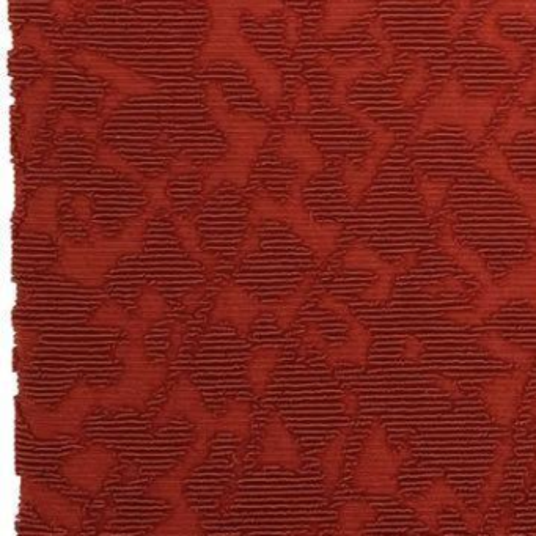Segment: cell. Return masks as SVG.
I'll list each match as a JSON object with an SVG mask.
<instances>
[{
    "mask_svg": "<svg viewBox=\"0 0 536 536\" xmlns=\"http://www.w3.org/2000/svg\"><path fill=\"white\" fill-rule=\"evenodd\" d=\"M21 492L27 502L49 524L59 525L63 530H70V532H76L81 527V508L59 492L38 485L37 481L29 480V478L21 480Z\"/></svg>",
    "mask_w": 536,
    "mask_h": 536,
    "instance_id": "cell-11",
    "label": "cell"
},
{
    "mask_svg": "<svg viewBox=\"0 0 536 536\" xmlns=\"http://www.w3.org/2000/svg\"><path fill=\"white\" fill-rule=\"evenodd\" d=\"M114 466L115 455L106 448H84L65 459V463L62 464V475L74 488L96 494Z\"/></svg>",
    "mask_w": 536,
    "mask_h": 536,
    "instance_id": "cell-9",
    "label": "cell"
},
{
    "mask_svg": "<svg viewBox=\"0 0 536 536\" xmlns=\"http://www.w3.org/2000/svg\"><path fill=\"white\" fill-rule=\"evenodd\" d=\"M417 188L422 195L423 211H425L426 216H434L444 205L445 197H447V184L434 183V181L419 178Z\"/></svg>",
    "mask_w": 536,
    "mask_h": 536,
    "instance_id": "cell-29",
    "label": "cell"
},
{
    "mask_svg": "<svg viewBox=\"0 0 536 536\" xmlns=\"http://www.w3.org/2000/svg\"><path fill=\"white\" fill-rule=\"evenodd\" d=\"M514 442L510 436L503 437L502 441L497 444L496 456L492 461L491 469L486 475L485 483L481 486L480 494H478V505L483 513L489 511V508L496 502L499 496L500 488H502L503 480H505V469L510 459L513 458Z\"/></svg>",
    "mask_w": 536,
    "mask_h": 536,
    "instance_id": "cell-18",
    "label": "cell"
},
{
    "mask_svg": "<svg viewBox=\"0 0 536 536\" xmlns=\"http://www.w3.org/2000/svg\"><path fill=\"white\" fill-rule=\"evenodd\" d=\"M258 247H260V236H258L254 225H250L249 230H247L246 235H244L243 241H241V246H239V254L238 258H236V263H239V261H243L244 258L254 254Z\"/></svg>",
    "mask_w": 536,
    "mask_h": 536,
    "instance_id": "cell-35",
    "label": "cell"
},
{
    "mask_svg": "<svg viewBox=\"0 0 536 536\" xmlns=\"http://www.w3.org/2000/svg\"><path fill=\"white\" fill-rule=\"evenodd\" d=\"M436 244L442 250V254L452 258L456 266H459L463 271L469 272L470 276H474L475 280L480 283V287H486V285H491L494 282L485 260L475 250L464 246L463 243H459L455 232H453L452 219L445 217L439 222Z\"/></svg>",
    "mask_w": 536,
    "mask_h": 536,
    "instance_id": "cell-14",
    "label": "cell"
},
{
    "mask_svg": "<svg viewBox=\"0 0 536 536\" xmlns=\"http://www.w3.org/2000/svg\"><path fill=\"white\" fill-rule=\"evenodd\" d=\"M536 478V453L532 463L529 466V472H527V486L532 485V481Z\"/></svg>",
    "mask_w": 536,
    "mask_h": 536,
    "instance_id": "cell-41",
    "label": "cell"
},
{
    "mask_svg": "<svg viewBox=\"0 0 536 536\" xmlns=\"http://www.w3.org/2000/svg\"><path fill=\"white\" fill-rule=\"evenodd\" d=\"M527 247L530 257L514 265L499 282L481 287L470 309L448 310L442 318L461 327L481 326L511 301L527 302L536 313V238H529Z\"/></svg>",
    "mask_w": 536,
    "mask_h": 536,
    "instance_id": "cell-2",
    "label": "cell"
},
{
    "mask_svg": "<svg viewBox=\"0 0 536 536\" xmlns=\"http://www.w3.org/2000/svg\"><path fill=\"white\" fill-rule=\"evenodd\" d=\"M420 257L417 252H409L395 261H386L378 252L368 247L362 241H356L345 250V254L340 258L342 268L364 269L373 271L376 274L375 282L370 287L365 288L360 298L371 304H386L392 298L395 280L404 272L411 271L419 265Z\"/></svg>",
    "mask_w": 536,
    "mask_h": 536,
    "instance_id": "cell-5",
    "label": "cell"
},
{
    "mask_svg": "<svg viewBox=\"0 0 536 536\" xmlns=\"http://www.w3.org/2000/svg\"><path fill=\"white\" fill-rule=\"evenodd\" d=\"M513 519V508H503L502 513H500L499 518H497L496 524H494L492 533H494V535H507V533L510 532L511 525H513Z\"/></svg>",
    "mask_w": 536,
    "mask_h": 536,
    "instance_id": "cell-38",
    "label": "cell"
},
{
    "mask_svg": "<svg viewBox=\"0 0 536 536\" xmlns=\"http://www.w3.org/2000/svg\"><path fill=\"white\" fill-rule=\"evenodd\" d=\"M433 381L442 392L447 393L448 397H452L453 400H461L464 397L463 390L453 379L445 378V376H434Z\"/></svg>",
    "mask_w": 536,
    "mask_h": 536,
    "instance_id": "cell-37",
    "label": "cell"
},
{
    "mask_svg": "<svg viewBox=\"0 0 536 536\" xmlns=\"http://www.w3.org/2000/svg\"><path fill=\"white\" fill-rule=\"evenodd\" d=\"M279 359L280 349L272 346H261L252 351V356L247 360L246 378L255 397H261L265 393Z\"/></svg>",
    "mask_w": 536,
    "mask_h": 536,
    "instance_id": "cell-19",
    "label": "cell"
},
{
    "mask_svg": "<svg viewBox=\"0 0 536 536\" xmlns=\"http://www.w3.org/2000/svg\"><path fill=\"white\" fill-rule=\"evenodd\" d=\"M400 500L406 507L414 511L417 519L430 532H439L441 530V527H439V514L442 513L444 508H455L458 511L466 508V503L456 494L455 489L448 483L444 475L436 478L420 496L411 497V499L400 497Z\"/></svg>",
    "mask_w": 536,
    "mask_h": 536,
    "instance_id": "cell-12",
    "label": "cell"
},
{
    "mask_svg": "<svg viewBox=\"0 0 536 536\" xmlns=\"http://www.w3.org/2000/svg\"><path fill=\"white\" fill-rule=\"evenodd\" d=\"M530 371L516 368L508 376H497L480 386V400L492 422L510 428L518 419L519 404L529 382Z\"/></svg>",
    "mask_w": 536,
    "mask_h": 536,
    "instance_id": "cell-7",
    "label": "cell"
},
{
    "mask_svg": "<svg viewBox=\"0 0 536 536\" xmlns=\"http://www.w3.org/2000/svg\"><path fill=\"white\" fill-rule=\"evenodd\" d=\"M342 404L346 414L351 415V417L359 411V398L354 393H345L342 398Z\"/></svg>",
    "mask_w": 536,
    "mask_h": 536,
    "instance_id": "cell-40",
    "label": "cell"
},
{
    "mask_svg": "<svg viewBox=\"0 0 536 536\" xmlns=\"http://www.w3.org/2000/svg\"><path fill=\"white\" fill-rule=\"evenodd\" d=\"M71 210L74 211V214L82 224H92V203L87 197H76L71 203Z\"/></svg>",
    "mask_w": 536,
    "mask_h": 536,
    "instance_id": "cell-36",
    "label": "cell"
},
{
    "mask_svg": "<svg viewBox=\"0 0 536 536\" xmlns=\"http://www.w3.org/2000/svg\"><path fill=\"white\" fill-rule=\"evenodd\" d=\"M316 274H307L299 283L298 288L291 293L288 298L283 301L277 302L276 305H269V312H272L274 318H276L277 326L283 331L290 329L293 324L294 318L298 315L299 309L307 299H309L310 291L315 287Z\"/></svg>",
    "mask_w": 536,
    "mask_h": 536,
    "instance_id": "cell-23",
    "label": "cell"
},
{
    "mask_svg": "<svg viewBox=\"0 0 536 536\" xmlns=\"http://www.w3.org/2000/svg\"><path fill=\"white\" fill-rule=\"evenodd\" d=\"M378 519V511L367 502H348L338 510L337 533L359 535Z\"/></svg>",
    "mask_w": 536,
    "mask_h": 536,
    "instance_id": "cell-24",
    "label": "cell"
},
{
    "mask_svg": "<svg viewBox=\"0 0 536 536\" xmlns=\"http://www.w3.org/2000/svg\"><path fill=\"white\" fill-rule=\"evenodd\" d=\"M38 345H40V337L37 332L15 324V356L24 367H29L34 362L38 353Z\"/></svg>",
    "mask_w": 536,
    "mask_h": 536,
    "instance_id": "cell-28",
    "label": "cell"
},
{
    "mask_svg": "<svg viewBox=\"0 0 536 536\" xmlns=\"http://www.w3.org/2000/svg\"><path fill=\"white\" fill-rule=\"evenodd\" d=\"M401 351H403L404 359L419 360L420 357H422L425 349H423L422 343H420L417 338L411 337L403 343V348H401Z\"/></svg>",
    "mask_w": 536,
    "mask_h": 536,
    "instance_id": "cell-39",
    "label": "cell"
},
{
    "mask_svg": "<svg viewBox=\"0 0 536 536\" xmlns=\"http://www.w3.org/2000/svg\"><path fill=\"white\" fill-rule=\"evenodd\" d=\"M475 343L488 356L503 360V362H507V364L513 365L519 370L530 371L533 364H535V351L516 345V343L508 342L505 338L500 337L497 332H488L486 335H481L475 340Z\"/></svg>",
    "mask_w": 536,
    "mask_h": 536,
    "instance_id": "cell-17",
    "label": "cell"
},
{
    "mask_svg": "<svg viewBox=\"0 0 536 536\" xmlns=\"http://www.w3.org/2000/svg\"><path fill=\"white\" fill-rule=\"evenodd\" d=\"M343 321L348 326V340L342 345L329 346V349L323 354L324 359L331 367L346 364L365 367L371 343H373V335L364 324L357 320L353 312H349Z\"/></svg>",
    "mask_w": 536,
    "mask_h": 536,
    "instance_id": "cell-15",
    "label": "cell"
},
{
    "mask_svg": "<svg viewBox=\"0 0 536 536\" xmlns=\"http://www.w3.org/2000/svg\"><path fill=\"white\" fill-rule=\"evenodd\" d=\"M530 423H536V395L533 397L532 404L529 408Z\"/></svg>",
    "mask_w": 536,
    "mask_h": 536,
    "instance_id": "cell-42",
    "label": "cell"
},
{
    "mask_svg": "<svg viewBox=\"0 0 536 536\" xmlns=\"http://www.w3.org/2000/svg\"><path fill=\"white\" fill-rule=\"evenodd\" d=\"M181 485H183V481L167 474L166 477L159 478L153 485L148 486L147 496L172 503L173 507H175L178 503L186 502L183 496V486Z\"/></svg>",
    "mask_w": 536,
    "mask_h": 536,
    "instance_id": "cell-30",
    "label": "cell"
},
{
    "mask_svg": "<svg viewBox=\"0 0 536 536\" xmlns=\"http://www.w3.org/2000/svg\"><path fill=\"white\" fill-rule=\"evenodd\" d=\"M56 200V189H43L30 202L21 230L30 235H48L59 241L62 236H60L59 222H57Z\"/></svg>",
    "mask_w": 536,
    "mask_h": 536,
    "instance_id": "cell-16",
    "label": "cell"
},
{
    "mask_svg": "<svg viewBox=\"0 0 536 536\" xmlns=\"http://www.w3.org/2000/svg\"><path fill=\"white\" fill-rule=\"evenodd\" d=\"M134 313H128L123 309L122 305H118L117 302L112 299H107L98 309L90 316L89 323L92 326L98 327H118L126 331L131 320H133Z\"/></svg>",
    "mask_w": 536,
    "mask_h": 536,
    "instance_id": "cell-27",
    "label": "cell"
},
{
    "mask_svg": "<svg viewBox=\"0 0 536 536\" xmlns=\"http://www.w3.org/2000/svg\"><path fill=\"white\" fill-rule=\"evenodd\" d=\"M217 431L238 437L241 444L249 441L252 431V409L243 400H228L221 414H217Z\"/></svg>",
    "mask_w": 536,
    "mask_h": 536,
    "instance_id": "cell-21",
    "label": "cell"
},
{
    "mask_svg": "<svg viewBox=\"0 0 536 536\" xmlns=\"http://www.w3.org/2000/svg\"><path fill=\"white\" fill-rule=\"evenodd\" d=\"M423 293L430 296H439L444 293H466L467 288L461 280L455 277H447V279L439 280V282L426 283L422 288Z\"/></svg>",
    "mask_w": 536,
    "mask_h": 536,
    "instance_id": "cell-32",
    "label": "cell"
},
{
    "mask_svg": "<svg viewBox=\"0 0 536 536\" xmlns=\"http://www.w3.org/2000/svg\"><path fill=\"white\" fill-rule=\"evenodd\" d=\"M459 514H461V519H463L464 525H466V529L469 530V532H481L483 525H485L486 513H483L480 508L466 507L459 511Z\"/></svg>",
    "mask_w": 536,
    "mask_h": 536,
    "instance_id": "cell-33",
    "label": "cell"
},
{
    "mask_svg": "<svg viewBox=\"0 0 536 536\" xmlns=\"http://www.w3.org/2000/svg\"><path fill=\"white\" fill-rule=\"evenodd\" d=\"M260 463L279 464L291 470L302 466L299 445L291 437L287 426L277 414H272L266 422L263 439H261Z\"/></svg>",
    "mask_w": 536,
    "mask_h": 536,
    "instance_id": "cell-13",
    "label": "cell"
},
{
    "mask_svg": "<svg viewBox=\"0 0 536 536\" xmlns=\"http://www.w3.org/2000/svg\"><path fill=\"white\" fill-rule=\"evenodd\" d=\"M408 459H411L409 445L392 447L386 428L378 420L370 426L354 466V489L368 496L401 497L398 474Z\"/></svg>",
    "mask_w": 536,
    "mask_h": 536,
    "instance_id": "cell-3",
    "label": "cell"
},
{
    "mask_svg": "<svg viewBox=\"0 0 536 536\" xmlns=\"http://www.w3.org/2000/svg\"><path fill=\"white\" fill-rule=\"evenodd\" d=\"M349 430L340 431L332 439L320 455L321 474H323L324 491L327 496L337 489L338 481L342 478L343 464H345L346 442H348Z\"/></svg>",
    "mask_w": 536,
    "mask_h": 536,
    "instance_id": "cell-20",
    "label": "cell"
},
{
    "mask_svg": "<svg viewBox=\"0 0 536 536\" xmlns=\"http://www.w3.org/2000/svg\"><path fill=\"white\" fill-rule=\"evenodd\" d=\"M202 532L199 514L189 507L188 502H181L173 507L169 518L151 533L153 535H200Z\"/></svg>",
    "mask_w": 536,
    "mask_h": 536,
    "instance_id": "cell-25",
    "label": "cell"
},
{
    "mask_svg": "<svg viewBox=\"0 0 536 536\" xmlns=\"http://www.w3.org/2000/svg\"><path fill=\"white\" fill-rule=\"evenodd\" d=\"M167 365L151 364L150 360L142 364L128 365L120 381L106 389H98V406L111 409L144 408L151 393L155 392L167 378Z\"/></svg>",
    "mask_w": 536,
    "mask_h": 536,
    "instance_id": "cell-6",
    "label": "cell"
},
{
    "mask_svg": "<svg viewBox=\"0 0 536 536\" xmlns=\"http://www.w3.org/2000/svg\"><path fill=\"white\" fill-rule=\"evenodd\" d=\"M266 310L269 312L268 305L261 304L239 285L230 283V285H225L221 293L216 296L213 310H211V323L232 324L239 334L246 337L258 315Z\"/></svg>",
    "mask_w": 536,
    "mask_h": 536,
    "instance_id": "cell-10",
    "label": "cell"
},
{
    "mask_svg": "<svg viewBox=\"0 0 536 536\" xmlns=\"http://www.w3.org/2000/svg\"><path fill=\"white\" fill-rule=\"evenodd\" d=\"M206 294H208V287L206 285H200V287L189 291L184 298H181V309H183V312L192 313L195 310H199L200 305L205 301Z\"/></svg>",
    "mask_w": 536,
    "mask_h": 536,
    "instance_id": "cell-34",
    "label": "cell"
},
{
    "mask_svg": "<svg viewBox=\"0 0 536 536\" xmlns=\"http://www.w3.org/2000/svg\"><path fill=\"white\" fill-rule=\"evenodd\" d=\"M173 225L177 230L178 238H180L181 246L188 252L189 257L192 260L197 261L202 265L210 276H214L217 272L221 271L222 261L214 255L208 254L202 247V241H200L199 232L194 227L191 221L184 219V217H173Z\"/></svg>",
    "mask_w": 536,
    "mask_h": 536,
    "instance_id": "cell-22",
    "label": "cell"
},
{
    "mask_svg": "<svg viewBox=\"0 0 536 536\" xmlns=\"http://www.w3.org/2000/svg\"><path fill=\"white\" fill-rule=\"evenodd\" d=\"M87 243H73L60 238V255L52 271L85 287H101L107 272L118 258L140 252L144 244L129 243L120 233L115 238L106 235L98 225L90 224Z\"/></svg>",
    "mask_w": 536,
    "mask_h": 536,
    "instance_id": "cell-1",
    "label": "cell"
},
{
    "mask_svg": "<svg viewBox=\"0 0 536 536\" xmlns=\"http://www.w3.org/2000/svg\"><path fill=\"white\" fill-rule=\"evenodd\" d=\"M30 430L40 439L59 436H78L82 422L98 406V389L87 382H79L70 390L56 411L41 408L29 398H19Z\"/></svg>",
    "mask_w": 536,
    "mask_h": 536,
    "instance_id": "cell-4",
    "label": "cell"
},
{
    "mask_svg": "<svg viewBox=\"0 0 536 536\" xmlns=\"http://www.w3.org/2000/svg\"><path fill=\"white\" fill-rule=\"evenodd\" d=\"M169 304H167L164 294L155 285H144L140 290L137 298L136 315L142 320L150 323L151 326L159 321L164 320V316L169 313Z\"/></svg>",
    "mask_w": 536,
    "mask_h": 536,
    "instance_id": "cell-26",
    "label": "cell"
},
{
    "mask_svg": "<svg viewBox=\"0 0 536 536\" xmlns=\"http://www.w3.org/2000/svg\"><path fill=\"white\" fill-rule=\"evenodd\" d=\"M175 417H184L197 428V433L214 436L217 431V414H211L203 404L202 395L188 376H181L173 386L166 403L159 411L155 426H162Z\"/></svg>",
    "mask_w": 536,
    "mask_h": 536,
    "instance_id": "cell-8",
    "label": "cell"
},
{
    "mask_svg": "<svg viewBox=\"0 0 536 536\" xmlns=\"http://www.w3.org/2000/svg\"><path fill=\"white\" fill-rule=\"evenodd\" d=\"M301 340V348L304 351H318V353L324 354L331 346L326 337H324L323 332L320 331V327L316 326V324H309V326L305 327Z\"/></svg>",
    "mask_w": 536,
    "mask_h": 536,
    "instance_id": "cell-31",
    "label": "cell"
}]
</instances>
